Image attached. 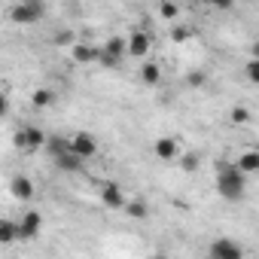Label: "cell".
Returning a JSON list of instances; mask_svg holds the SVG:
<instances>
[{"instance_id":"obj_27","label":"cell","mask_w":259,"mask_h":259,"mask_svg":"<svg viewBox=\"0 0 259 259\" xmlns=\"http://www.w3.org/2000/svg\"><path fill=\"white\" fill-rule=\"evenodd\" d=\"M7 110H10V101H7L4 95H0V116H7Z\"/></svg>"},{"instance_id":"obj_24","label":"cell","mask_w":259,"mask_h":259,"mask_svg":"<svg viewBox=\"0 0 259 259\" xmlns=\"http://www.w3.org/2000/svg\"><path fill=\"white\" fill-rule=\"evenodd\" d=\"M247 76H250V82H256V79H259V61H256V58H250V61H247Z\"/></svg>"},{"instance_id":"obj_15","label":"cell","mask_w":259,"mask_h":259,"mask_svg":"<svg viewBox=\"0 0 259 259\" xmlns=\"http://www.w3.org/2000/svg\"><path fill=\"white\" fill-rule=\"evenodd\" d=\"M55 165H58L61 171H79V168H82V159H79L76 153H70V150H67V153L55 156Z\"/></svg>"},{"instance_id":"obj_16","label":"cell","mask_w":259,"mask_h":259,"mask_svg":"<svg viewBox=\"0 0 259 259\" xmlns=\"http://www.w3.org/2000/svg\"><path fill=\"white\" fill-rule=\"evenodd\" d=\"M19 238V226L13 220H0V244H10Z\"/></svg>"},{"instance_id":"obj_3","label":"cell","mask_w":259,"mask_h":259,"mask_svg":"<svg viewBox=\"0 0 259 259\" xmlns=\"http://www.w3.org/2000/svg\"><path fill=\"white\" fill-rule=\"evenodd\" d=\"M125 55V37H110L101 49H98V64L101 67H119Z\"/></svg>"},{"instance_id":"obj_1","label":"cell","mask_w":259,"mask_h":259,"mask_svg":"<svg viewBox=\"0 0 259 259\" xmlns=\"http://www.w3.org/2000/svg\"><path fill=\"white\" fill-rule=\"evenodd\" d=\"M217 189H220V195H223V198L238 201V198L244 195V189H247V174H244L238 165H232V162H220Z\"/></svg>"},{"instance_id":"obj_14","label":"cell","mask_w":259,"mask_h":259,"mask_svg":"<svg viewBox=\"0 0 259 259\" xmlns=\"http://www.w3.org/2000/svg\"><path fill=\"white\" fill-rule=\"evenodd\" d=\"M235 165H238L244 174H256V171H259V153H256V150H247V153H241V156H238V162H235Z\"/></svg>"},{"instance_id":"obj_18","label":"cell","mask_w":259,"mask_h":259,"mask_svg":"<svg viewBox=\"0 0 259 259\" xmlns=\"http://www.w3.org/2000/svg\"><path fill=\"white\" fill-rule=\"evenodd\" d=\"M52 43H55V46H73V43H76V34H73L70 28H64V31H55Z\"/></svg>"},{"instance_id":"obj_7","label":"cell","mask_w":259,"mask_h":259,"mask_svg":"<svg viewBox=\"0 0 259 259\" xmlns=\"http://www.w3.org/2000/svg\"><path fill=\"white\" fill-rule=\"evenodd\" d=\"M16 226H19V238H22V241H31V238L40 235V229H43V217H40L37 210H28Z\"/></svg>"},{"instance_id":"obj_21","label":"cell","mask_w":259,"mask_h":259,"mask_svg":"<svg viewBox=\"0 0 259 259\" xmlns=\"http://www.w3.org/2000/svg\"><path fill=\"white\" fill-rule=\"evenodd\" d=\"M189 37H192V28H189V25H177V28L171 31V40H174V43H186Z\"/></svg>"},{"instance_id":"obj_25","label":"cell","mask_w":259,"mask_h":259,"mask_svg":"<svg viewBox=\"0 0 259 259\" xmlns=\"http://www.w3.org/2000/svg\"><path fill=\"white\" fill-rule=\"evenodd\" d=\"M250 119V110L247 107H235L232 110V122H247Z\"/></svg>"},{"instance_id":"obj_28","label":"cell","mask_w":259,"mask_h":259,"mask_svg":"<svg viewBox=\"0 0 259 259\" xmlns=\"http://www.w3.org/2000/svg\"><path fill=\"white\" fill-rule=\"evenodd\" d=\"M198 4H207V7H213V0H198Z\"/></svg>"},{"instance_id":"obj_8","label":"cell","mask_w":259,"mask_h":259,"mask_svg":"<svg viewBox=\"0 0 259 259\" xmlns=\"http://www.w3.org/2000/svg\"><path fill=\"white\" fill-rule=\"evenodd\" d=\"M210 256H213V259H241L244 250H241L235 241H226V238H223V241H213V244H210Z\"/></svg>"},{"instance_id":"obj_11","label":"cell","mask_w":259,"mask_h":259,"mask_svg":"<svg viewBox=\"0 0 259 259\" xmlns=\"http://www.w3.org/2000/svg\"><path fill=\"white\" fill-rule=\"evenodd\" d=\"M101 201H104L107 207H113V210H119V207L125 204V198H122V189H119L116 183H104V186H101Z\"/></svg>"},{"instance_id":"obj_22","label":"cell","mask_w":259,"mask_h":259,"mask_svg":"<svg viewBox=\"0 0 259 259\" xmlns=\"http://www.w3.org/2000/svg\"><path fill=\"white\" fill-rule=\"evenodd\" d=\"M204 82H207V73H201V70H192V73L186 76V85H189V89H201Z\"/></svg>"},{"instance_id":"obj_10","label":"cell","mask_w":259,"mask_h":259,"mask_svg":"<svg viewBox=\"0 0 259 259\" xmlns=\"http://www.w3.org/2000/svg\"><path fill=\"white\" fill-rule=\"evenodd\" d=\"M153 150H156V156H159L162 162H171V159H177V153H180V147H177V138H159Z\"/></svg>"},{"instance_id":"obj_13","label":"cell","mask_w":259,"mask_h":259,"mask_svg":"<svg viewBox=\"0 0 259 259\" xmlns=\"http://www.w3.org/2000/svg\"><path fill=\"white\" fill-rule=\"evenodd\" d=\"M141 79L147 85H159L162 82V64L159 61H144L141 64Z\"/></svg>"},{"instance_id":"obj_23","label":"cell","mask_w":259,"mask_h":259,"mask_svg":"<svg viewBox=\"0 0 259 259\" xmlns=\"http://www.w3.org/2000/svg\"><path fill=\"white\" fill-rule=\"evenodd\" d=\"M180 168H183V171H198V156H195V153H186V156L180 159Z\"/></svg>"},{"instance_id":"obj_17","label":"cell","mask_w":259,"mask_h":259,"mask_svg":"<svg viewBox=\"0 0 259 259\" xmlns=\"http://www.w3.org/2000/svg\"><path fill=\"white\" fill-rule=\"evenodd\" d=\"M122 207H125V213L132 217V220H144V217L150 213L147 201H128V204H122Z\"/></svg>"},{"instance_id":"obj_26","label":"cell","mask_w":259,"mask_h":259,"mask_svg":"<svg viewBox=\"0 0 259 259\" xmlns=\"http://www.w3.org/2000/svg\"><path fill=\"white\" fill-rule=\"evenodd\" d=\"M235 4H238V0H213L217 10H229V7H235Z\"/></svg>"},{"instance_id":"obj_12","label":"cell","mask_w":259,"mask_h":259,"mask_svg":"<svg viewBox=\"0 0 259 259\" xmlns=\"http://www.w3.org/2000/svg\"><path fill=\"white\" fill-rule=\"evenodd\" d=\"M73 61L76 64H95L98 61V46H92V43H73Z\"/></svg>"},{"instance_id":"obj_19","label":"cell","mask_w":259,"mask_h":259,"mask_svg":"<svg viewBox=\"0 0 259 259\" xmlns=\"http://www.w3.org/2000/svg\"><path fill=\"white\" fill-rule=\"evenodd\" d=\"M31 101H34V107H49V104H52V101H55V95H52V92H49V89H37V92H34V98H31Z\"/></svg>"},{"instance_id":"obj_2","label":"cell","mask_w":259,"mask_h":259,"mask_svg":"<svg viewBox=\"0 0 259 259\" xmlns=\"http://www.w3.org/2000/svg\"><path fill=\"white\" fill-rule=\"evenodd\" d=\"M13 144H16L22 153H37V150H43V144H46V135L40 132V128L28 125V128H19V132H16Z\"/></svg>"},{"instance_id":"obj_9","label":"cell","mask_w":259,"mask_h":259,"mask_svg":"<svg viewBox=\"0 0 259 259\" xmlns=\"http://www.w3.org/2000/svg\"><path fill=\"white\" fill-rule=\"evenodd\" d=\"M10 192H13L19 201H31V198H34V183H31L25 174H19V177H13V183H10Z\"/></svg>"},{"instance_id":"obj_5","label":"cell","mask_w":259,"mask_h":259,"mask_svg":"<svg viewBox=\"0 0 259 259\" xmlns=\"http://www.w3.org/2000/svg\"><path fill=\"white\" fill-rule=\"evenodd\" d=\"M150 46H153V40H150L147 31H132V34L125 37V52L135 55V58H147L150 55Z\"/></svg>"},{"instance_id":"obj_20","label":"cell","mask_w":259,"mask_h":259,"mask_svg":"<svg viewBox=\"0 0 259 259\" xmlns=\"http://www.w3.org/2000/svg\"><path fill=\"white\" fill-rule=\"evenodd\" d=\"M159 16L162 19H177L180 10H177V4H171V0H162V4H159Z\"/></svg>"},{"instance_id":"obj_4","label":"cell","mask_w":259,"mask_h":259,"mask_svg":"<svg viewBox=\"0 0 259 259\" xmlns=\"http://www.w3.org/2000/svg\"><path fill=\"white\" fill-rule=\"evenodd\" d=\"M40 16H43L40 0H25V4H16L10 10V22H16V25H34V22H40Z\"/></svg>"},{"instance_id":"obj_6","label":"cell","mask_w":259,"mask_h":259,"mask_svg":"<svg viewBox=\"0 0 259 259\" xmlns=\"http://www.w3.org/2000/svg\"><path fill=\"white\" fill-rule=\"evenodd\" d=\"M70 153H76V156L85 162V159H92V156L98 153V141H95L92 135H85V132H76V135L70 138Z\"/></svg>"}]
</instances>
